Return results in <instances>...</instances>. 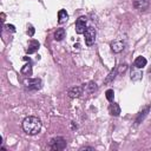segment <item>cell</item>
Here are the masks:
<instances>
[{
	"mask_svg": "<svg viewBox=\"0 0 151 151\" xmlns=\"http://www.w3.org/2000/svg\"><path fill=\"white\" fill-rule=\"evenodd\" d=\"M22 129L27 134L34 136L40 131L41 122H40V119L38 117H34V116L26 117L24 119V122H22Z\"/></svg>",
	"mask_w": 151,
	"mask_h": 151,
	"instance_id": "6da1fadb",
	"label": "cell"
},
{
	"mask_svg": "<svg viewBox=\"0 0 151 151\" xmlns=\"http://www.w3.org/2000/svg\"><path fill=\"white\" fill-rule=\"evenodd\" d=\"M50 147H51L52 150H55V151L64 150V149L66 147V140H65L63 137L52 138L51 142H50Z\"/></svg>",
	"mask_w": 151,
	"mask_h": 151,
	"instance_id": "7a4b0ae2",
	"label": "cell"
},
{
	"mask_svg": "<svg viewBox=\"0 0 151 151\" xmlns=\"http://www.w3.org/2000/svg\"><path fill=\"white\" fill-rule=\"evenodd\" d=\"M84 35H85V42L87 46H91L94 44L96 41V29L93 27H87L86 31L84 32Z\"/></svg>",
	"mask_w": 151,
	"mask_h": 151,
	"instance_id": "3957f363",
	"label": "cell"
},
{
	"mask_svg": "<svg viewBox=\"0 0 151 151\" xmlns=\"http://www.w3.org/2000/svg\"><path fill=\"white\" fill-rule=\"evenodd\" d=\"M86 18L85 17H80L77 19L76 21V32L78 34H84V32L86 31Z\"/></svg>",
	"mask_w": 151,
	"mask_h": 151,
	"instance_id": "277c9868",
	"label": "cell"
},
{
	"mask_svg": "<svg viewBox=\"0 0 151 151\" xmlns=\"http://www.w3.org/2000/svg\"><path fill=\"white\" fill-rule=\"evenodd\" d=\"M110 46H111V51H112L113 53H119V52H122V51L124 50L125 42H124L123 40H114V41L111 42Z\"/></svg>",
	"mask_w": 151,
	"mask_h": 151,
	"instance_id": "5b68a950",
	"label": "cell"
},
{
	"mask_svg": "<svg viewBox=\"0 0 151 151\" xmlns=\"http://www.w3.org/2000/svg\"><path fill=\"white\" fill-rule=\"evenodd\" d=\"M27 84V88L28 90H39L41 87V80L40 79H28L26 80Z\"/></svg>",
	"mask_w": 151,
	"mask_h": 151,
	"instance_id": "8992f818",
	"label": "cell"
},
{
	"mask_svg": "<svg viewBox=\"0 0 151 151\" xmlns=\"http://www.w3.org/2000/svg\"><path fill=\"white\" fill-rule=\"evenodd\" d=\"M133 7L139 11H145L149 7V0H133Z\"/></svg>",
	"mask_w": 151,
	"mask_h": 151,
	"instance_id": "52a82bcc",
	"label": "cell"
},
{
	"mask_svg": "<svg viewBox=\"0 0 151 151\" xmlns=\"http://www.w3.org/2000/svg\"><path fill=\"white\" fill-rule=\"evenodd\" d=\"M39 48V42L37 40H31L29 44H28V47H27V53L28 54H32V53H35Z\"/></svg>",
	"mask_w": 151,
	"mask_h": 151,
	"instance_id": "ba28073f",
	"label": "cell"
},
{
	"mask_svg": "<svg viewBox=\"0 0 151 151\" xmlns=\"http://www.w3.org/2000/svg\"><path fill=\"white\" fill-rule=\"evenodd\" d=\"M109 112H110L111 116H114V117L119 116V113H120V107H119V105L116 104V103L110 104V106H109Z\"/></svg>",
	"mask_w": 151,
	"mask_h": 151,
	"instance_id": "9c48e42d",
	"label": "cell"
},
{
	"mask_svg": "<svg viewBox=\"0 0 151 151\" xmlns=\"http://www.w3.org/2000/svg\"><path fill=\"white\" fill-rule=\"evenodd\" d=\"M67 19H68L67 12H66L65 9H60V11L58 12V22H59V24H65V22L67 21Z\"/></svg>",
	"mask_w": 151,
	"mask_h": 151,
	"instance_id": "30bf717a",
	"label": "cell"
},
{
	"mask_svg": "<svg viewBox=\"0 0 151 151\" xmlns=\"http://www.w3.org/2000/svg\"><path fill=\"white\" fill-rule=\"evenodd\" d=\"M136 67V66H134ZM142 72L139 71V68L138 67H136V68H132L131 70V79L132 80H139V79H142Z\"/></svg>",
	"mask_w": 151,
	"mask_h": 151,
	"instance_id": "8fae6325",
	"label": "cell"
},
{
	"mask_svg": "<svg viewBox=\"0 0 151 151\" xmlns=\"http://www.w3.org/2000/svg\"><path fill=\"white\" fill-rule=\"evenodd\" d=\"M80 94H81V88L78 87V86H74V87H72V88L68 91V96H70L71 98H77V97H79Z\"/></svg>",
	"mask_w": 151,
	"mask_h": 151,
	"instance_id": "7c38bea8",
	"label": "cell"
},
{
	"mask_svg": "<svg viewBox=\"0 0 151 151\" xmlns=\"http://www.w3.org/2000/svg\"><path fill=\"white\" fill-rule=\"evenodd\" d=\"M146 63L147 61H146V59L144 57H138L134 60V66L138 67V68H143L144 66H146Z\"/></svg>",
	"mask_w": 151,
	"mask_h": 151,
	"instance_id": "4fadbf2b",
	"label": "cell"
},
{
	"mask_svg": "<svg viewBox=\"0 0 151 151\" xmlns=\"http://www.w3.org/2000/svg\"><path fill=\"white\" fill-rule=\"evenodd\" d=\"M65 38V29L64 28H58L55 32H54V39L57 41H60Z\"/></svg>",
	"mask_w": 151,
	"mask_h": 151,
	"instance_id": "5bb4252c",
	"label": "cell"
},
{
	"mask_svg": "<svg viewBox=\"0 0 151 151\" xmlns=\"http://www.w3.org/2000/svg\"><path fill=\"white\" fill-rule=\"evenodd\" d=\"M21 73L24 74V76H31L32 74V66L29 65V64H26V65H24L22 66V68H21Z\"/></svg>",
	"mask_w": 151,
	"mask_h": 151,
	"instance_id": "9a60e30c",
	"label": "cell"
},
{
	"mask_svg": "<svg viewBox=\"0 0 151 151\" xmlns=\"http://www.w3.org/2000/svg\"><path fill=\"white\" fill-rule=\"evenodd\" d=\"M105 96H106V99L109 100V101H113V97H114V92H113V90H107L106 92H105Z\"/></svg>",
	"mask_w": 151,
	"mask_h": 151,
	"instance_id": "2e32d148",
	"label": "cell"
},
{
	"mask_svg": "<svg viewBox=\"0 0 151 151\" xmlns=\"http://www.w3.org/2000/svg\"><path fill=\"white\" fill-rule=\"evenodd\" d=\"M116 74H117V68H114V70H112V71H111V73L109 74V77L105 79V83H110L112 79H114Z\"/></svg>",
	"mask_w": 151,
	"mask_h": 151,
	"instance_id": "e0dca14e",
	"label": "cell"
},
{
	"mask_svg": "<svg viewBox=\"0 0 151 151\" xmlns=\"http://www.w3.org/2000/svg\"><path fill=\"white\" fill-rule=\"evenodd\" d=\"M27 34H28L29 37H33V34H34V28H33L32 25H28V26H27Z\"/></svg>",
	"mask_w": 151,
	"mask_h": 151,
	"instance_id": "ac0fdd59",
	"label": "cell"
},
{
	"mask_svg": "<svg viewBox=\"0 0 151 151\" xmlns=\"http://www.w3.org/2000/svg\"><path fill=\"white\" fill-rule=\"evenodd\" d=\"M88 87H90L88 91H90V92H93L94 90H97V84H96V83H90V84H88Z\"/></svg>",
	"mask_w": 151,
	"mask_h": 151,
	"instance_id": "d6986e66",
	"label": "cell"
},
{
	"mask_svg": "<svg viewBox=\"0 0 151 151\" xmlns=\"http://www.w3.org/2000/svg\"><path fill=\"white\" fill-rule=\"evenodd\" d=\"M6 27H7V29H8V31H12V32H15V27H14L13 25H6Z\"/></svg>",
	"mask_w": 151,
	"mask_h": 151,
	"instance_id": "ffe728a7",
	"label": "cell"
},
{
	"mask_svg": "<svg viewBox=\"0 0 151 151\" xmlns=\"http://www.w3.org/2000/svg\"><path fill=\"white\" fill-rule=\"evenodd\" d=\"M80 150H94L93 147H88V146H85V147H81Z\"/></svg>",
	"mask_w": 151,
	"mask_h": 151,
	"instance_id": "44dd1931",
	"label": "cell"
}]
</instances>
